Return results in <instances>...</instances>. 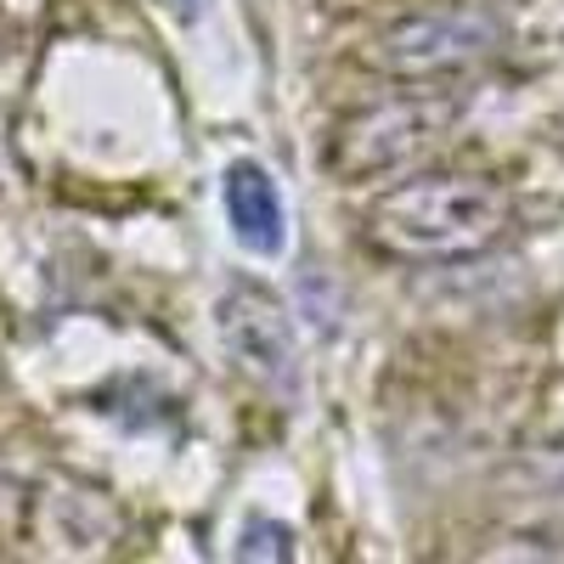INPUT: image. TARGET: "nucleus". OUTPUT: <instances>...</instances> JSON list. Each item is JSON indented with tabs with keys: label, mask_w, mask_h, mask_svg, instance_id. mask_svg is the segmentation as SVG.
<instances>
[{
	"label": "nucleus",
	"mask_w": 564,
	"mask_h": 564,
	"mask_svg": "<svg viewBox=\"0 0 564 564\" xmlns=\"http://www.w3.org/2000/svg\"><path fill=\"white\" fill-rule=\"evenodd\" d=\"M220 322V345L226 356L238 361L249 379L294 395L300 390V345H294V327L282 316V305L265 289H231L215 311Z\"/></svg>",
	"instance_id": "2"
},
{
	"label": "nucleus",
	"mask_w": 564,
	"mask_h": 564,
	"mask_svg": "<svg viewBox=\"0 0 564 564\" xmlns=\"http://www.w3.org/2000/svg\"><path fill=\"white\" fill-rule=\"evenodd\" d=\"M502 226H508V198L486 175H417L390 186L367 215L372 243L406 260L475 254L502 238Z\"/></svg>",
	"instance_id": "1"
},
{
	"label": "nucleus",
	"mask_w": 564,
	"mask_h": 564,
	"mask_svg": "<svg viewBox=\"0 0 564 564\" xmlns=\"http://www.w3.org/2000/svg\"><path fill=\"white\" fill-rule=\"evenodd\" d=\"M452 108L446 102H390L379 113H361L345 135H339V170L350 175H379L406 164L412 153H423L430 141L446 130Z\"/></svg>",
	"instance_id": "3"
},
{
	"label": "nucleus",
	"mask_w": 564,
	"mask_h": 564,
	"mask_svg": "<svg viewBox=\"0 0 564 564\" xmlns=\"http://www.w3.org/2000/svg\"><path fill=\"white\" fill-rule=\"evenodd\" d=\"M164 7H170L175 18H198V12H204V0H164Z\"/></svg>",
	"instance_id": "7"
},
{
	"label": "nucleus",
	"mask_w": 564,
	"mask_h": 564,
	"mask_svg": "<svg viewBox=\"0 0 564 564\" xmlns=\"http://www.w3.org/2000/svg\"><path fill=\"white\" fill-rule=\"evenodd\" d=\"M491 23L480 18H412L379 40V63L390 74H452L491 52Z\"/></svg>",
	"instance_id": "4"
},
{
	"label": "nucleus",
	"mask_w": 564,
	"mask_h": 564,
	"mask_svg": "<svg viewBox=\"0 0 564 564\" xmlns=\"http://www.w3.org/2000/svg\"><path fill=\"white\" fill-rule=\"evenodd\" d=\"M226 220L249 254H282L289 243V209L276 198V181L249 159L226 170Z\"/></svg>",
	"instance_id": "5"
},
{
	"label": "nucleus",
	"mask_w": 564,
	"mask_h": 564,
	"mask_svg": "<svg viewBox=\"0 0 564 564\" xmlns=\"http://www.w3.org/2000/svg\"><path fill=\"white\" fill-rule=\"evenodd\" d=\"M294 558H300V547H294L289 525H282V520H249L231 564H294Z\"/></svg>",
	"instance_id": "6"
}]
</instances>
